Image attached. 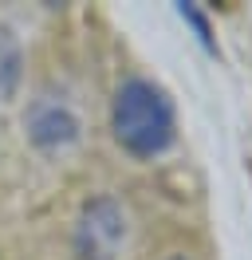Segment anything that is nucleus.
<instances>
[{
    "label": "nucleus",
    "mask_w": 252,
    "mask_h": 260,
    "mask_svg": "<svg viewBox=\"0 0 252 260\" xmlns=\"http://www.w3.org/2000/svg\"><path fill=\"white\" fill-rule=\"evenodd\" d=\"M126 237V217L114 197H91L75 221V256L79 260H114Z\"/></svg>",
    "instance_id": "2"
},
{
    "label": "nucleus",
    "mask_w": 252,
    "mask_h": 260,
    "mask_svg": "<svg viewBox=\"0 0 252 260\" xmlns=\"http://www.w3.org/2000/svg\"><path fill=\"white\" fill-rule=\"evenodd\" d=\"M177 16L185 20L189 28H193V36H197V44H201L209 55H217V40H213V28H209V16H205L197 4H177Z\"/></svg>",
    "instance_id": "5"
},
{
    "label": "nucleus",
    "mask_w": 252,
    "mask_h": 260,
    "mask_svg": "<svg viewBox=\"0 0 252 260\" xmlns=\"http://www.w3.org/2000/svg\"><path fill=\"white\" fill-rule=\"evenodd\" d=\"M20 67H24V51H20V44H16V36L8 28H0V99L4 103L20 87V75H24Z\"/></svg>",
    "instance_id": "4"
},
{
    "label": "nucleus",
    "mask_w": 252,
    "mask_h": 260,
    "mask_svg": "<svg viewBox=\"0 0 252 260\" xmlns=\"http://www.w3.org/2000/svg\"><path fill=\"white\" fill-rule=\"evenodd\" d=\"M24 130L36 150H67L79 138V118L63 99L40 95L24 114Z\"/></svg>",
    "instance_id": "3"
},
{
    "label": "nucleus",
    "mask_w": 252,
    "mask_h": 260,
    "mask_svg": "<svg viewBox=\"0 0 252 260\" xmlns=\"http://www.w3.org/2000/svg\"><path fill=\"white\" fill-rule=\"evenodd\" d=\"M110 134L130 158H162L177 138V111L166 87L142 75L122 79L110 99Z\"/></svg>",
    "instance_id": "1"
},
{
    "label": "nucleus",
    "mask_w": 252,
    "mask_h": 260,
    "mask_svg": "<svg viewBox=\"0 0 252 260\" xmlns=\"http://www.w3.org/2000/svg\"><path fill=\"white\" fill-rule=\"evenodd\" d=\"M170 260H185V256H170Z\"/></svg>",
    "instance_id": "6"
}]
</instances>
